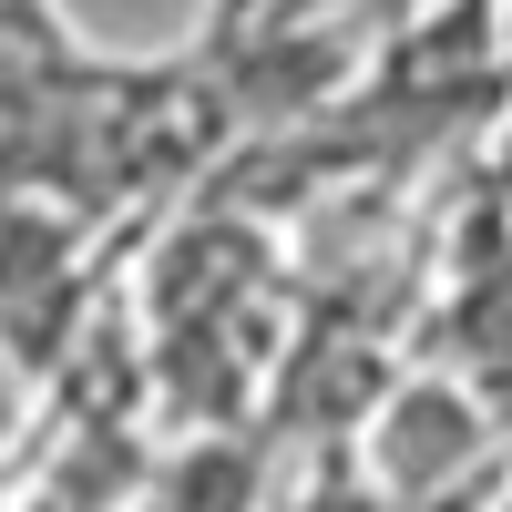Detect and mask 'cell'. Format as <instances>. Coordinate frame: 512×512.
Returning <instances> with one entry per match:
<instances>
[{
	"instance_id": "obj_1",
	"label": "cell",
	"mask_w": 512,
	"mask_h": 512,
	"mask_svg": "<svg viewBox=\"0 0 512 512\" xmlns=\"http://www.w3.org/2000/svg\"><path fill=\"white\" fill-rule=\"evenodd\" d=\"M328 0H205L195 21V52L205 62H267V52H297V31H308Z\"/></svg>"
},
{
	"instance_id": "obj_2",
	"label": "cell",
	"mask_w": 512,
	"mask_h": 512,
	"mask_svg": "<svg viewBox=\"0 0 512 512\" xmlns=\"http://www.w3.org/2000/svg\"><path fill=\"white\" fill-rule=\"evenodd\" d=\"M349 11H400V0H349Z\"/></svg>"
}]
</instances>
